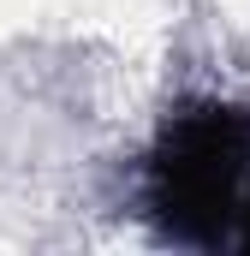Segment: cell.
<instances>
[{"instance_id": "6da1fadb", "label": "cell", "mask_w": 250, "mask_h": 256, "mask_svg": "<svg viewBox=\"0 0 250 256\" xmlns=\"http://www.w3.org/2000/svg\"><path fill=\"white\" fill-rule=\"evenodd\" d=\"M143 202L167 244L250 256V108L173 114L149 149Z\"/></svg>"}]
</instances>
